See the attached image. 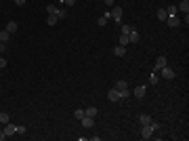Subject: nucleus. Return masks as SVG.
I'll use <instances>...</instances> for the list:
<instances>
[{
  "instance_id": "obj_1",
  "label": "nucleus",
  "mask_w": 189,
  "mask_h": 141,
  "mask_svg": "<svg viewBox=\"0 0 189 141\" xmlns=\"http://www.w3.org/2000/svg\"><path fill=\"white\" fill-rule=\"evenodd\" d=\"M109 15H111V19H114L118 25H122V9H120V6H114Z\"/></svg>"
},
{
  "instance_id": "obj_2",
  "label": "nucleus",
  "mask_w": 189,
  "mask_h": 141,
  "mask_svg": "<svg viewBox=\"0 0 189 141\" xmlns=\"http://www.w3.org/2000/svg\"><path fill=\"white\" fill-rule=\"evenodd\" d=\"M154 133H155V131L151 129V124H143V129H141V137H143L145 141L151 139V135H154Z\"/></svg>"
},
{
  "instance_id": "obj_3",
  "label": "nucleus",
  "mask_w": 189,
  "mask_h": 141,
  "mask_svg": "<svg viewBox=\"0 0 189 141\" xmlns=\"http://www.w3.org/2000/svg\"><path fill=\"white\" fill-rule=\"evenodd\" d=\"M160 72H162V78H166V80H172V78L177 76V74H175V70H172V68H168V65H164Z\"/></svg>"
},
{
  "instance_id": "obj_4",
  "label": "nucleus",
  "mask_w": 189,
  "mask_h": 141,
  "mask_svg": "<svg viewBox=\"0 0 189 141\" xmlns=\"http://www.w3.org/2000/svg\"><path fill=\"white\" fill-rule=\"evenodd\" d=\"M145 93H147V86H145V84H139V86H135V97H137V99H143V97H145Z\"/></svg>"
},
{
  "instance_id": "obj_5",
  "label": "nucleus",
  "mask_w": 189,
  "mask_h": 141,
  "mask_svg": "<svg viewBox=\"0 0 189 141\" xmlns=\"http://www.w3.org/2000/svg\"><path fill=\"white\" fill-rule=\"evenodd\" d=\"M164 65H168V61H166V57H158V59H155V65L151 68V70H154V72H160L162 68H164Z\"/></svg>"
},
{
  "instance_id": "obj_6",
  "label": "nucleus",
  "mask_w": 189,
  "mask_h": 141,
  "mask_svg": "<svg viewBox=\"0 0 189 141\" xmlns=\"http://www.w3.org/2000/svg\"><path fill=\"white\" fill-rule=\"evenodd\" d=\"M166 21H168L170 27H179V25H181V19H179L177 15H168V17H166Z\"/></svg>"
},
{
  "instance_id": "obj_7",
  "label": "nucleus",
  "mask_w": 189,
  "mask_h": 141,
  "mask_svg": "<svg viewBox=\"0 0 189 141\" xmlns=\"http://www.w3.org/2000/svg\"><path fill=\"white\" fill-rule=\"evenodd\" d=\"M107 99L114 101V103H118V101H120V91H118V89H111V91L107 93Z\"/></svg>"
},
{
  "instance_id": "obj_8",
  "label": "nucleus",
  "mask_w": 189,
  "mask_h": 141,
  "mask_svg": "<svg viewBox=\"0 0 189 141\" xmlns=\"http://www.w3.org/2000/svg\"><path fill=\"white\" fill-rule=\"evenodd\" d=\"M80 122H82V126H84V129H93V126H95V118H90V116L80 118Z\"/></svg>"
},
{
  "instance_id": "obj_9",
  "label": "nucleus",
  "mask_w": 189,
  "mask_h": 141,
  "mask_svg": "<svg viewBox=\"0 0 189 141\" xmlns=\"http://www.w3.org/2000/svg\"><path fill=\"white\" fill-rule=\"evenodd\" d=\"M111 53H114L116 57H124V55H126V47L118 44V47H114V48H111Z\"/></svg>"
},
{
  "instance_id": "obj_10",
  "label": "nucleus",
  "mask_w": 189,
  "mask_h": 141,
  "mask_svg": "<svg viewBox=\"0 0 189 141\" xmlns=\"http://www.w3.org/2000/svg\"><path fill=\"white\" fill-rule=\"evenodd\" d=\"M128 42H132V44L139 42V32H137V30H130L128 32Z\"/></svg>"
},
{
  "instance_id": "obj_11",
  "label": "nucleus",
  "mask_w": 189,
  "mask_h": 141,
  "mask_svg": "<svg viewBox=\"0 0 189 141\" xmlns=\"http://www.w3.org/2000/svg\"><path fill=\"white\" fill-rule=\"evenodd\" d=\"M177 9H181V11L187 15V13H189V0H181V2L177 4Z\"/></svg>"
},
{
  "instance_id": "obj_12",
  "label": "nucleus",
  "mask_w": 189,
  "mask_h": 141,
  "mask_svg": "<svg viewBox=\"0 0 189 141\" xmlns=\"http://www.w3.org/2000/svg\"><path fill=\"white\" fill-rule=\"evenodd\" d=\"M109 17H111V15H109V13H105V15H101V17H99V19H97V25H99V27H103V25L107 23V19H109Z\"/></svg>"
},
{
  "instance_id": "obj_13",
  "label": "nucleus",
  "mask_w": 189,
  "mask_h": 141,
  "mask_svg": "<svg viewBox=\"0 0 189 141\" xmlns=\"http://www.w3.org/2000/svg\"><path fill=\"white\" fill-rule=\"evenodd\" d=\"M4 133H6V137H11V135H15V124H11V122H6V124H4Z\"/></svg>"
},
{
  "instance_id": "obj_14",
  "label": "nucleus",
  "mask_w": 189,
  "mask_h": 141,
  "mask_svg": "<svg viewBox=\"0 0 189 141\" xmlns=\"http://www.w3.org/2000/svg\"><path fill=\"white\" fill-rule=\"evenodd\" d=\"M97 114H99V112H97V107H86V110H84V116H90V118H95L97 116Z\"/></svg>"
},
{
  "instance_id": "obj_15",
  "label": "nucleus",
  "mask_w": 189,
  "mask_h": 141,
  "mask_svg": "<svg viewBox=\"0 0 189 141\" xmlns=\"http://www.w3.org/2000/svg\"><path fill=\"white\" fill-rule=\"evenodd\" d=\"M6 32H9V34H15V32H17V21H9V23H6Z\"/></svg>"
},
{
  "instance_id": "obj_16",
  "label": "nucleus",
  "mask_w": 189,
  "mask_h": 141,
  "mask_svg": "<svg viewBox=\"0 0 189 141\" xmlns=\"http://www.w3.org/2000/svg\"><path fill=\"white\" fill-rule=\"evenodd\" d=\"M160 82V74L151 70V76H149V84H158Z\"/></svg>"
},
{
  "instance_id": "obj_17",
  "label": "nucleus",
  "mask_w": 189,
  "mask_h": 141,
  "mask_svg": "<svg viewBox=\"0 0 189 141\" xmlns=\"http://www.w3.org/2000/svg\"><path fill=\"white\" fill-rule=\"evenodd\" d=\"M139 122H141V124H151V116H149V114H141V116H139Z\"/></svg>"
},
{
  "instance_id": "obj_18",
  "label": "nucleus",
  "mask_w": 189,
  "mask_h": 141,
  "mask_svg": "<svg viewBox=\"0 0 189 141\" xmlns=\"http://www.w3.org/2000/svg\"><path fill=\"white\" fill-rule=\"evenodd\" d=\"M114 89H118V91H124V89H128V82H126V80H118Z\"/></svg>"
},
{
  "instance_id": "obj_19",
  "label": "nucleus",
  "mask_w": 189,
  "mask_h": 141,
  "mask_svg": "<svg viewBox=\"0 0 189 141\" xmlns=\"http://www.w3.org/2000/svg\"><path fill=\"white\" fill-rule=\"evenodd\" d=\"M6 122H11V116L6 112H0V124H6Z\"/></svg>"
},
{
  "instance_id": "obj_20",
  "label": "nucleus",
  "mask_w": 189,
  "mask_h": 141,
  "mask_svg": "<svg viewBox=\"0 0 189 141\" xmlns=\"http://www.w3.org/2000/svg\"><path fill=\"white\" fill-rule=\"evenodd\" d=\"M164 11H166V15H177L179 9H177V4H168V9H164Z\"/></svg>"
},
{
  "instance_id": "obj_21",
  "label": "nucleus",
  "mask_w": 189,
  "mask_h": 141,
  "mask_svg": "<svg viewBox=\"0 0 189 141\" xmlns=\"http://www.w3.org/2000/svg\"><path fill=\"white\" fill-rule=\"evenodd\" d=\"M57 11H59V6H57V4H48V6H46L48 15H57Z\"/></svg>"
},
{
  "instance_id": "obj_22",
  "label": "nucleus",
  "mask_w": 189,
  "mask_h": 141,
  "mask_svg": "<svg viewBox=\"0 0 189 141\" xmlns=\"http://www.w3.org/2000/svg\"><path fill=\"white\" fill-rule=\"evenodd\" d=\"M155 17H158L160 21H166V17H168V15H166V11H164V9H158V13H155Z\"/></svg>"
},
{
  "instance_id": "obj_23",
  "label": "nucleus",
  "mask_w": 189,
  "mask_h": 141,
  "mask_svg": "<svg viewBox=\"0 0 189 141\" xmlns=\"http://www.w3.org/2000/svg\"><path fill=\"white\" fill-rule=\"evenodd\" d=\"M9 38H11V34H9L6 30H2V32H0V42H9Z\"/></svg>"
},
{
  "instance_id": "obj_24",
  "label": "nucleus",
  "mask_w": 189,
  "mask_h": 141,
  "mask_svg": "<svg viewBox=\"0 0 189 141\" xmlns=\"http://www.w3.org/2000/svg\"><path fill=\"white\" fill-rule=\"evenodd\" d=\"M25 133H27V129H25V126H21V124L17 126V124H15V135H25Z\"/></svg>"
},
{
  "instance_id": "obj_25",
  "label": "nucleus",
  "mask_w": 189,
  "mask_h": 141,
  "mask_svg": "<svg viewBox=\"0 0 189 141\" xmlns=\"http://www.w3.org/2000/svg\"><path fill=\"white\" fill-rule=\"evenodd\" d=\"M46 23L50 25V27H53V25L57 23V15H48V17H46Z\"/></svg>"
},
{
  "instance_id": "obj_26",
  "label": "nucleus",
  "mask_w": 189,
  "mask_h": 141,
  "mask_svg": "<svg viewBox=\"0 0 189 141\" xmlns=\"http://www.w3.org/2000/svg\"><path fill=\"white\" fill-rule=\"evenodd\" d=\"M130 95H132V93H130V89H124V91H120V99H128Z\"/></svg>"
},
{
  "instance_id": "obj_27",
  "label": "nucleus",
  "mask_w": 189,
  "mask_h": 141,
  "mask_svg": "<svg viewBox=\"0 0 189 141\" xmlns=\"http://www.w3.org/2000/svg\"><path fill=\"white\" fill-rule=\"evenodd\" d=\"M120 44H122V47L128 44V34H120Z\"/></svg>"
},
{
  "instance_id": "obj_28",
  "label": "nucleus",
  "mask_w": 189,
  "mask_h": 141,
  "mask_svg": "<svg viewBox=\"0 0 189 141\" xmlns=\"http://www.w3.org/2000/svg\"><path fill=\"white\" fill-rule=\"evenodd\" d=\"M130 30H132V27H130V25H126V23H122V25H120V34H128Z\"/></svg>"
},
{
  "instance_id": "obj_29",
  "label": "nucleus",
  "mask_w": 189,
  "mask_h": 141,
  "mask_svg": "<svg viewBox=\"0 0 189 141\" xmlns=\"http://www.w3.org/2000/svg\"><path fill=\"white\" fill-rule=\"evenodd\" d=\"M65 17H67V11H65V9H59V11H57V19H65Z\"/></svg>"
},
{
  "instance_id": "obj_30",
  "label": "nucleus",
  "mask_w": 189,
  "mask_h": 141,
  "mask_svg": "<svg viewBox=\"0 0 189 141\" xmlns=\"http://www.w3.org/2000/svg\"><path fill=\"white\" fill-rule=\"evenodd\" d=\"M74 116L78 118V120H80V118H84V110H76V112H74Z\"/></svg>"
},
{
  "instance_id": "obj_31",
  "label": "nucleus",
  "mask_w": 189,
  "mask_h": 141,
  "mask_svg": "<svg viewBox=\"0 0 189 141\" xmlns=\"http://www.w3.org/2000/svg\"><path fill=\"white\" fill-rule=\"evenodd\" d=\"M151 129H154V131H160V129H162V124H160V122H151Z\"/></svg>"
},
{
  "instance_id": "obj_32",
  "label": "nucleus",
  "mask_w": 189,
  "mask_h": 141,
  "mask_svg": "<svg viewBox=\"0 0 189 141\" xmlns=\"http://www.w3.org/2000/svg\"><path fill=\"white\" fill-rule=\"evenodd\" d=\"M2 68H6V59L4 57H0V70H2Z\"/></svg>"
},
{
  "instance_id": "obj_33",
  "label": "nucleus",
  "mask_w": 189,
  "mask_h": 141,
  "mask_svg": "<svg viewBox=\"0 0 189 141\" xmlns=\"http://www.w3.org/2000/svg\"><path fill=\"white\" fill-rule=\"evenodd\" d=\"M25 2H27V0H15V4H17V6H23Z\"/></svg>"
},
{
  "instance_id": "obj_34",
  "label": "nucleus",
  "mask_w": 189,
  "mask_h": 141,
  "mask_svg": "<svg viewBox=\"0 0 189 141\" xmlns=\"http://www.w3.org/2000/svg\"><path fill=\"white\" fill-rule=\"evenodd\" d=\"M63 4H67V6H74V4H76V0H65Z\"/></svg>"
},
{
  "instance_id": "obj_35",
  "label": "nucleus",
  "mask_w": 189,
  "mask_h": 141,
  "mask_svg": "<svg viewBox=\"0 0 189 141\" xmlns=\"http://www.w3.org/2000/svg\"><path fill=\"white\" fill-rule=\"evenodd\" d=\"M2 51H6V42H0V53Z\"/></svg>"
},
{
  "instance_id": "obj_36",
  "label": "nucleus",
  "mask_w": 189,
  "mask_h": 141,
  "mask_svg": "<svg viewBox=\"0 0 189 141\" xmlns=\"http://www.w3.org/2000/svg\"><path fill=\"white\" fill-rule=\"evenodd\" d=\"M2 139H6V133H4V131H0V141Z\"/></svg>"
},
{
  "instance_id": "obj_37",
  "label": "nucleus",
  "mask_w": 189,
  "mask_h": 141,
  "mask_svg": "<svg viewBox=\"0 0 189 141\" xmlns=\"http://www.w3.org/2000/svg\"><path fill=\"white\" fill-rule=\"evenodd\" d=\"M103 2H105L107 6H111V4H114V0H103Z\"/></svg>"
},
{
  "instance_id": "obj_38",
  "label": "nucleus",
  "mask_w": 189,
  "mask_h": 141,
  "mask_svg": "<svg viewBox=\"0 0 189 141\" xmlns=\"http://www.w3.org/2000/svg\"><path fill=\"white\" fill-rule=\"evenodd\" d=\"M59 2H65V0H59Z\"/></svg>"
}]
</instances>
